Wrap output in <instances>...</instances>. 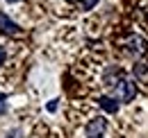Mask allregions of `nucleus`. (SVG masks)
<instances>
[{"mask_svg":"<svg viewBox=\"0 0 148 138\" xmlns=\"http://www.w3.org/2000/svg\"><path fill=\"white\" fill-rule=\"evenodd\" d=\"M116 97L121 100V102H132L134 100V95H137V84H134V79H128V77H119L116 79Z\"/></svg>","mask_w":148,"mask_h":138,"instance_id":"obj_1","label":"nucleus"},{"mask_svg":"<svg viewBox=\"0 0 148 138\" xmlns=\"http://www.w3.org/2000/svg\"><path fill=\"white\" fill-rule=\"evenodd\" d=\"M5 57H7V52H5V48H2V45H0V64H2V61H5Z\"/></svg>","mask_w":148,"mask_h":138,"instance_id":"obj_8","label":"nucleus"},{"mask_svg":"<svg viewBox=\"0 0 148 138\" xmlns=\"http://www.w3.org/2000/svg\"><path fill=\"white\" fill-rule=\"evenodd\" d=\"M100 138H103V136H100Z\"/></svg>","mask_w":148,"mask_h":138,"instance_id":"obj_11","label":"nucleus"},{"mask_svg":"<svg viewBox=\"0 0 148 138\" xmlns=\"http://www.w3.org/2000/svg\"><path fill=\"white\" fill-rule=\"evenodd\" d=\"M66 2H75V0H66Z\"/></svg>","mask_w":148,"mask_h":138,"instance_id":"obj_10","label":"nucleus"},{"mask_svg":"<svg viewBox=\"0 0 148 138\" xmlns=\"http://www.w3.org/2000/svg\"><path fill=\"white\" fill-rule=\"evenodd\" d=\"M105 129H107V120H105L103 116L89 120V124L84 127V131H87V136H89V138H100L103 134H105Z\"/></svg>","mask_w":148,"mask_h":138,"instance_id":"obj_2","label":"nucleus"},{"mask_svg":"<svg viewBox=\"0 0 148 138\" xmlns=\"http://www.w3.org/2000/svg\"><path fill=\"white\" fill-rule=\"evenodd\" d=\"M2 113H7V97L0 93V116H2Z\"/></svg>","mask_w":148,"mask_h":138,"instance_id":"obj_7","label":"nucleus"},{"mask_svg":"<svg viewBox=\"0 0 148 138\" xmlns=\"http://www.w3.org/2000/svg\"><path fill=\"white\" fill-rule=\"evenodd\" d=\"M7 2H16V0H7Z\"/></svg>","mask_w":148,"mask_h":138,"instance_id":"obj_9","label":"nucleus"},{"mask_svg":"<svg viewBox=\"0 0 148 138\" xmlns=\"http://www.w3.org/2000/svg\"><path fill=\"white\" fill-rule=\"evenodd\" d=\"M128 45H130V50L134 52V54H144V52H146V41H144L141 36H130Z\"/></svg>","mask_w":148,"mask_h":138,"instance_id":"obj_5","label":"nucleus"},{"mask_svg":"<svg viewBox=\"0 0 148 138\" xmlns=\"http://www.w3.org/2000/svg\"><path fill=\"white\" fill-rule=\"evenodd\" d=\"M98 104H100V109H105L107 113H116L119 111V102L110 97V95H103V97H98Z\"/></svg>","mask_w":148,"mask_h":138,"instance_id":"obj_4","label":"nucleus"},{"mask_svg":"<svg viewBox=\"0 0 148 138\" xmlns=\"http://www.w3.org/2000/svg\"><path fill=\"white\" fill-rule=\"evenodd\" d=\"M0 32H5V34H18L21 27L12 18H7V14H0Z\"/></svg>","mask_w":148,"mask_h":138,"instance_id":"obj_3","label":"nucleus"},{"mask_svg":"<svg viewBox=\"0 0 148 138\" xmlns=\"http://www.w3.org/2000/svg\"><path fill=\"white\" fill-rule=\"evenodd\" d=\"M96 5H98V0H80V9L82 12H91Z\"/></svg>","mask_w":148,"mask_h":138,"instance_id":"obj_6","label":"nucleus"}]
</instances>
